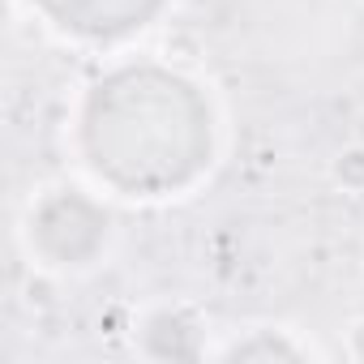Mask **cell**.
I'll use <instances>...</instances> for the list:
<instances>
[{
    "label": "cell",
    "instance_id": "2",
    "mask_svg": "<svg viewBox=\"0 0 364 364\" xmlns=\"http://www.w3.org/2000/svg\"><path fill=\"white\" fill-rule=\"evenodd\" d=\"M159 56H163L171 69H180V73H198V69L206 65V39H202L193 26H171V31H163V39H159Z\"/></svg>",
    "mask_w": 364,
    "mask_h": 364
},
{
    "label": "cell",
    "instance_id": "1",
    "mask_svg": "<svg viewBox=\"0 0 364 364\" xmlns=\"http://www.w3.org/2000/svg\"><path fill=\"white\" fill-rule=\"evenodd\" d=\"M210 360H321V351L291 326H253L245 338H228L206 351Z\"/></svg>",
    "mask_w": 364,
    "mask_h": 364
},
{
    "label": "cell",
    "instance_id": "3",
    "mask_svg": "<svg viewBox=\"0 0 364 364\" xmlns=\"http://www.w3.org/2000/svg\"><path fill=\"white\" fill-rule=\"evenodd\" d=\"M330 185L347 198H364V141H347L330 154Z\"/></svg>",
    "mask_w": 364,
    "mask_h": 364
},
{
    "label": "cell",
    "instance_id": "5",
    "mask_svg": "<svg viewBox=\"0 0 364 364\" xmlns=\"http://www.w3.org/2000/svg\"><path fill=\"white\" fill-rule=\"evenodd\" d=\"M343 351H347V360L364 364V313L347 321V330H343Z\"/></svg>",
    "mask_w": 364,
    "mask_h": 364
},
{
    "label": "cell",
    "instance_id": "4",
    "mask_svg": "<svg viewBox=\"0 0 364 364\" xmlns=\"http://www.w3.org/2000/svg\"><path fill=\"white\" fill-rule=\"evenodd\" d=\"M22 304L31 313H52L60 304V279L48 274V270H31L26 283H22Z\"/></svg>",
    "mask_w": 364,
    "mask_h": 364
}]
</instances>
